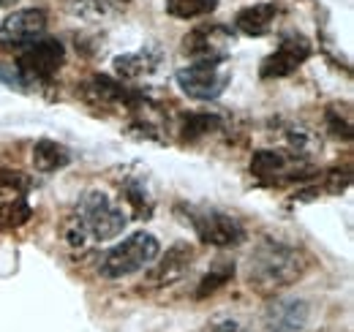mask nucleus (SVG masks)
I'll return each instance as SVG.
<instances>
[{
	"label": "nucleus",
	"mask_w": 354,
	"mask_h": 332,
	"mask_svg": "<svg viewBox=\"0 0 354 332\" xmlns=\"http://www.w3.org/2000/svg\"><path fill=\"white\" fill-rule=\"evenodd\" d=\"M129 223V212L115 205L104 191H88L77 199L71 215L63 223L68 246L85 248L88 243H104L118 237Z\"/></svg>",
	"instance_id": "nucleus-1"
},
{
	"label": "nucleus",
	"mask_w": 354,
	"mask_h": 332,
	"mask_svg": "<svg viewBox=\"0 0 354 332\" xmlns=\"http://www.w3.org/2000/svg\"><path fill=\"white\" fill-rule=\"evenodd\" d=\"M308 261L300 250L281 240H262L248 259V286L259 294H272L303 278Z\"/></svg>",
	"instance_id": "nucleus-2"
},
{
	"label": "nucleus",
	"mask_w": 354,
	"mask_h": 332,
	"mask_svg": "<svg viewBox=\"0 0 354 332\" xmlns=\"http://www.w3.org/2000/svg\"><path fill=\"white\" fill-rule=\"evenodd\" d=\"M161 253V246L153 234L147 232H136L129 240H123L120 246L109 250L104 259H101V275L104 278H126L133 275L139 270H145L147 264H153Z\"/></svg>",
	"instance_id": "nucleus-3"
},
{
	"label": "nucleus",
	"mask_w": 354,
	"mask_h": 332,
	"mask_svg": "<svg viewBox=\"0 0 354 332\" xmlns=\"http://www.w3.org/2000/svg\"><path fill=\"white\" fill-rule=\"evenodd\" d=\"M177 212H185V221L194 226L196 237L207 246L229 248L245 240V226L240 218L216 208H177Z\"/></svg>",
	"instance_id": "nucleus-4"
},
{
	"label": "nucleus",
	"mask_w": 354,
	"mask_h": 332,
	"mask_svg": "<svg viewBox=\"0 0 354 332\" xmlns=\"http://www.w3.org/2000/svg\"><path fill=\"white\" fill-rule=\"evenodd\" d=\"M82 101H88L95 109H129V112H142L150 107L147 95L136 87L118 82L112 77H90L88 82L80 87Z\"/></svg>",
	"instance_id": "nucleus-5"
},
{
	"label": "nucleus",
	"mask_w": 354,
	"mask_h": 332,
	"mask_svg": "<svg viewBox=\"0 0 354 332\" xmlns=\"http://www.w3.org/2000/svg\"><path fill=\"white\" fill-rule=\"evenodd\" d=\"M66 60V49L57 39H39V42L28 44L25 49H19L17 57V71L28 80V84H49L52 77L60 71Z\"/></svg>",
	"instance_id": "nucleus-6"
},
{
	"label": "nucleus",
	"mask_w": 354,
	"mask_h": 332,
	"mask_svg": "<svg viewBox=\"0 0 354 332\" xmlns=\"http://www.w3.org/2000/svg\"><path fill=\"white\" fill-rule=\"evenodd\" d=\"M30 180L22 172L3 169L0 172V232L19 229L30 221L33 208L28 202Z\"/></svg>",
	"instance_id": "nucleus-7"
},
{
	"label": "nucleus",
	"mask_w": 354,
	"mask_h": 332,
	"mask_svg": "<svg viewBox=\"0 0 354 332\" xmlns=\"http://www.w3.org/2000/svg\"><path fill=\"white\" fill-rule=\"evenodd\" d=\"M232 44H234L232 28L218 22H205L183 36V52L194 63H223L232 52Z\"/></svg>",
	"instance_id": "nucleus-8"
},
{
	"label": "nucleus",
	"mask_w": 354,
	"mask_h": 332,
	"mask_svg": "<svg viewBox=\"0 0 354 332\" xmlns=\"http://www.w3.org/2000/svg\"><path fill=\"white\" fill-rule=\"evenodd\" d=\"M308 172L310 166L306 156H300L295 150H259L251 158V174L267 185L292 183V180L308 177Z\"/></svg>",
	"instance_id": "nucleus-9"
},
{
	"label": "nucleus",
	"mask_w": 354,
	"mask_h": 332,
	"mask_svg": "<svg viewBox=\"0 0 354 332\" xmlns=\"http://www.w3.org/2000/svg\"><path fill=\"white\" fill-rule=\"evenodd\" d=\"M177 84L188 98L196 101H213L218 98L226 84H229V71L223 63H194L177 71Z\"/></svg>",
	"instance_id": "nucleus-10"
},
{
	"label": "nucleus",
	"mask_w": 354,
	"mask_h": 332,
	"mask_svg": "<svg viewBox=\"0 0 354 332\" xmlns=\"http://www.w3.org/2000/svg\"><path fill=\"white\" fill-rule=\"evenodd\" d=\"M46 14L41 8H19L0 22V49H25L28 44L44 39Z\"/></svg>",
	"instance_id": "nucleus-11"
},
{
	"label": "nucleus",
	"mask_w": 354,
	"mask_h": 332,
	"mask_svg": "<svg viewBox=\"0 0 354 332\" xmlns=\"http://www.w3.org/2000/svg\"><path fill=\"white\" fill-rule=\"evenodd\" d=\"M313 55V44L303 33H286L281 36V44L275 46L272 55H267L262 63V77L265 80H281L295 74L306 60Z\"/></svg>",
	"instance_id": "nucleus-12"
},
{
	"label": "nucleus",
	"mask_w": 354,
	"mask_h": 332,
	"mask_svg": "<svg viewBox=\"0 0 354 332\" xmlns=\"http://www.w3.org/2000/svg\"><path fill=\"white\" fill-rule=\"evenodd\" d=\"M161 66H164V52L156 44H147L139 52H129V55L115 57V71L129 82H142V80L156 77L161 71Z\"/></svg>",
	"instance_id": "nucleus-13"
},
{
	"label": "nucleus",
	"mask_w": 354,
	"mask_h": 332,
	"mask_svg": "<svg viewBox=\"0 0 354 332\" xmlns=\"http://www.w3.org/2000/svg\"><path fill=\"white\" fill-rule=\"evenodd\" d=\"M310 308L306 299H272L265 311L270 332H303L308 324Z\"/></svg>",
	"instance_id": "nucleus-14"
},
{
	"label": "nucleus",
	"mask_w": 354,
	"mask_h": 332,
	"mask_svg": "<svg viewBox=\"0 0 354 332\" xmlns=\"http://www.w3.org/2000/svg\"><path fill=\"white\" fill-rule=\"evenodd\" d=\"M194 264V248L188 243H177L167 250V256L147 273V286H172L185 278Z\"/></svg>",
	"instance_id": "nucleus-15"
},
{
	"label": "nucleus",
	"mask_w": 354,
	"mask_h": 332,
	"mask_svg": "<svg viewBox=\"0 0 354 332\" xmlns=\"http://www.w3.org/2000/svg\"><path fill=\"white\" fill-rule=\"evenodd\" d=\"M278 19H281V3L278 0H265V3H254V6L240 8L237 17H234V28L243 36L259 39V36H267L275 28Z\"/></svg>",
	"instance_id": "nucleus-16"
},
{
	"label": "nucleus",
	"mask_w": 354,
	"mask_h": 332,
	"mask_svg": "<svg viewBox=\"0 0 354 332\" xmlns=\"http://www.w3.org/2000/svg\"><path fill=\"white\" fill-rule=\"evenodd\" d=\"M71 164V150L52 142V139H39L33 145V166L44 174H52L57 169H66Z\"/></svg>",
	"instance_id": "nucleus-17"
},
{
	"label": "nucleus",
	"mask_w": 354,
	"mask_h": 332,
	"mask_svg": "<svg viewBox=\"0 0 354 332\" xmlns=\"http://www.w3.org/2000/svg\"><path fill=\"white\" fill-rule=\"evenodd\" d=\"M131 0H66V8L80 17V19H90V22H98V19H106V17H115L120 14Z\"/></svg>",
	"instance_id": "nucleus-18"
},
{
	"label": "nucleus",
	"mask_w": 354,
	"mask_h": 332,
	"mask_svg": "<svg viewBox=\"0 0 354 332\" xmlns=\"http://www.w3.org/2000/svg\"><path fill=\"white\" fill-rule=\"evenodd\" d=\"M218 8V0H167V14L175 19H199Z\"/></svg>",
	"instance_id": "nucleus-19"
},
{
	"label": "nucleus",
	"mask_w": 354,
	"mask_h": 332,
	"mask_svg": "<svg viewBox=\"0 0 354 332\" xmlns=\"http://www.w3.org/2000/svg\"><path fill=\"white\" fill-rule=\"evenodd\" d=\"M221 128V120L216 118V115H210V112H196V115H188L183 125H180V133H183V139H199V136H205V133H213V131H218Z\"/></svg>",
	"instance_id": "nucleus-20"
},
{
	"label": "nucleus",
	"mask_w": 354,
	"mask_h": 332,
	"mask_svg": "<svg viewBox=\"0 0 354 332\" xmlns=\"http://www.w3.org/2000/svg\"><path fill=\"white\" fill-rule=\"evenodd\" d=\"M232 275H234V264H226V261L221 259V264H218L213 273H207V275H205V281H202V286H199V291H196V297H205L207 291L221 289Z\"/></svg>",
	"instance_id": "nucleus-21"
},
{
	"label": "nucleus",
	"mask_w": 354,
	"mask_h": 332,
	"mask_svg": "<svg viewBox=\"0 0 354 332\" xmlns=\"http://www.w3.org/2000/svg\"><path fill=\"white\" fill-rule=\"evenodd\" d=\"M327 125H330V131H333L335 136H344V139H349V136H352L349 115L341 120V118H338V107H330V109H327Z\"/></svg>",
	"instance_id": "nucleus-22"
},
{
	"label": "nucleus",
	"mask_w": 354,
	"mask_h": 332,
	"mask_svg": "<svg viewBox=\"0 0 354 332\" xmlns=\"http://www.w3.org/2000/svg\"><path fill=\"white\" fill-rule=\"evenodd\" d=\"M205 332H248L237 319H232V316H218V319H213Z\"/></svg>",
	"instance_id": "nucleus-23"
},
{
	"label": "nucleus",
	"mask_w": 354,
	"mask_h": 332,
	"mask_svg": "<svg viewBox=\"0 0 354 332\" xmlns=\"http://www.w3.org/2000/svg\"><path fill=\"white\" fill-rule=\"evenodd\" d=\"M11 3H17V0H0V6H11Z\"/></svg>",
	"instance_id": "nucleus-24"
}]
</instances>
